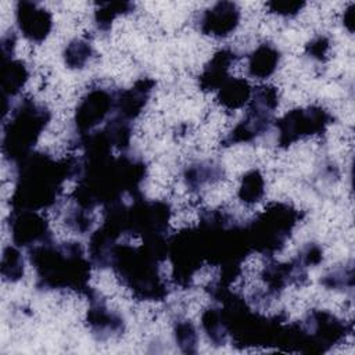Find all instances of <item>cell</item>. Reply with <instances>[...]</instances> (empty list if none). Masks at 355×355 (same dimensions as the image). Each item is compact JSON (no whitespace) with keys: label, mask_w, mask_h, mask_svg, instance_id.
<instances>
[{"label":"cell","mask_w":355,"mask_h":355,"mask_svg":"<svg viewBox=\"0 0 355 355\" xmlns=\"http://www.w3.org/2000/svg\"><path fill=\"white\" fill-rule=\"evenodd\" d=\"M78 158L69 155L55 159L46 153L33 151L15 164L12 211H42L57 204L64 183L76 178Z\"/></svg>","instance_id":"6da1fadb"},{"label":"cell","mask_w":355,"mask_h":355,"mask_svg":"<svg viewBox=\"0 0 355 355\" xmlns=\"http://www.w3.org/2000/svg\"><path fill=\"white\" fill-rule=\"evenodd\" d=\"M166 258V236L141 239L137 245L119 240L114 247L110 268L137 300L162 301L169 294L168 284L159 272Z\"/></svg>","instance_id":"7a4b0ae2"},{"label":"cell","mask_w":355,"mask_h":355,"mask_svg":"<svg viewBox=\"0 0 355 355\" xmlns=\"http://www.w3.org/2000/svg\"><path fill=\"white\" fill-rule=\"evenodd\" d=\"M36 273V287L46 291H73L89 295L93 263L76 241L55 243L53 239L28 250Z\"/></svg>","instance_id":"3957f363"},{"label":"cell","mask_w":355,"mask_h":355,"mask_svg":"<svg viewBox=\"0 0 355 355\" xmlns=\"http://www.w3.org/2000/svg\"><path fill=\"white\" fill-rule=\"evenodd\" d=\"M352 324L326 309H312L302 320L284 323L277 347L287 352L323 354L343 343Z\"/></svg>","instance_id":"277c9868"},{"label":"cell","mask_w":355,"mask_h":355,"mask_svg":"<svg viewBox=\"0 0 355 355\" xmlns=\"http://www.w3.org/2000/svg\"><path fill=\"white\" fill-rule=\"evenodd\" d=\"M49 108L33 98L24 97L11 110L3 122L1 151L7 161L17 164L31 153L49 125Z\"/></svg>","instance_id":"5b68a950"},{"label":"cell","mask_w":355,"mask_h":355,"mask_svg":"<svg viewBox=\"0 0 355 355\" xmlns=\"http://www.w3.org/2000/svg\"><path fill=\"white\" fill-rule=\"evenodd\" d=\"M301 218L302 212L288 202L268 204L245 225L251 251L268 258L282 252Z\"/></svg>","instance_id":"8992f818"},{"label":"cell","mask_w":355,"mask_h":355,"mask_svg":"<svg viewBox=\"0 0 355 355\" xmlns=\"http://www.w3.org/2000/svg\"><path fill=\"white\" fill-rule=\"evenodd\" d=\"M168 259L172 266V282L182 288H189L196 275L205 265V255L197 226L184 227L168 237Z\"/></svg>","instance_id":"52a82bcc"},{"label":"cell","mask_w":355,"mask_h":355,"mask_svg":"<svg viewBox=\"0 0 355 355\" xmlns=\"http://www.w3.org/2000/svg\"><path fill=\"white\" fill-rule=\"evenodd\" d=\"M333 123V115L320 105L294 108L275 122L277 128V144L287 148L298 140L320 136Z\"/></svg>","instance_id":"ba28073f"},{"label":"cell","mask_w":355,"mask_h":355,"mask_svg":"<svg viewBox=\"0 0 355 355\" xmlns=\"http://www.w3.org/2000/svg\"><path fill=\"white\" fill-rule=\"evenodd\" d=\"M115 90L94 87L78 103L73 115L76 136L87 135L101 123H105L115 114Z\"/></svg>","instance_id":"9c48e42d"},{"label":"cell","mask_w":355,"mask_h":355,"mask_svg":"<svg viewBox=\"0 0 355 355\" xmlns=\"http://www.w3.org/2000/svg\"><path fill=\"white\" fill-rule=\"evenodd\" d=\"M8 226L12 244L18 248L29 250L53 239L49 222L39 211H11Z\"/></svg>","instance_id":"30bf717a"},{"label":"cell","mask_w":355,"mask_h":355,"mask_svg":"<svg viewBox=\"0 0 355 355\" xmlns=\"http://www.w3.org/2000/svg\"><path fill=\"white\" fill-rule=\"evenodd\" d=\"M241 19L240 7L233 1H218L200 12L197 18L198 31L214 39L229 37Z\"/></svg>","instance_id":"8fae6325"},{"label":"cell","mask_w":355,"mask_h":355,"mask_svg":"<svg viewBox=\"0 0 355 355\" xmlns=\"http://www.w3.org/2000/svg\"><path fill=\"white\" fill-rule=\"evenodd\" d=\"M15 22L28 42L40 44L53 29V14L39 3L21 0L15 6Z\"/></svg>","instance_id":"7c38bea8"},{"label":"cell","mask_w":355,"mask_h":355,"mask_svg":"<svg viewBox=\"0 0 355 355\" xmlns=\"http://www.w3.org/2000/svg\"><path fill=\"white\" fill-rule=\"evenodd\" d=\"M89 309L86 313V323L90 333L98 340L105 341L121 336L125 330V319L116 311L108 308L105 301L92 290L87 295Z\"/></svg>","instance_id":"4fadbf2b"},{"label":"cell","mask_w":355,"mask_h":355,"mask_svg":"<svg viewBox=\"0 0 355 355\" xmlns=\"http://www.w3.org/2000/svg\"><path fill=\"white\" fill-rule=\"evenodd\" d=\"M261 279L266 286L269 297L279 295L288 286H302L308 282V269L297 258L288 262L269 261L261 270Z\"/></svg>","instance_id":"5bb4252c"},{"label":"cell","mask_w":355,"mask_h":355,"mask_svg":"<svg viewBox=\"0 0 355 355\" xmlns=\"http://www.w3.org/2000/svg\"><path fill=\"white\" fill-rule=\"evenodd\" d=\"M275 122V112L266 111L255 104L248 103L244 118L227 133L222 140V146H233L241 143H251L269 130Z\"/></svg>","instance_id":"9a60e30c"},{"label":"cell","mask_w":355,"mask_h":355,"mask_svg":"<svg viewBox=\"0 0 355 355\" xmlns=\"http://www.w3.org/2000/svg\"><path fill=\"white\" fill-rule=\"evenodd\" d=\"M155 82L151 78L137 79L132 87L116 90L115 94V114L132 122L146 108Z\"/></svg>","instance_id":"2e32d148"},{"label":"cell","mask_w":355,"mask_h":355,"mask_svg":"<svg viewBox=\"0 0 355 355\" xmlns=\"http://www.w3.org/2000/svg\"><path fill=\"white\" fill-rule=\"evenodd\" d=\"M237 60L239 55L232 49L218 50L204 65L198 76L200 89L202 92H216L230 78L229 72Z\"/></svg>","instance_id":"e0dca14e"},{"label":"cell","mask_w":355,"mask_h":355,"mask_svg":"<svg viewBox=\"0 0 355 355\" xmlns=\"http://www.w3.org/2000/svg\"><path fill=\"white\" fill-rule=\"evenodd\" d=\"M29 69L22 60L3 58L1 61V92H3V119L10 111V98L15 97L26 85Z\"/></svg>","instance_id":"ac0fdd59"},{"label":"cell","mask_w":355,"mask_h":355,"mask_svg":"<svg viewBox=\"0 0 355 355\" xmlns=\"http://www.w3.org/2000/svg\"><path fill=\"white\" fill-rule=\"evenodd\" d=\"M282 60L280 50L269 43H261L250 55L247 61V73L254 79H268L272 76Z\"/></svg>","instance_id":"d6986e66"},{"label":"cell","mask_w":355,"mask_h":355,"mask_svg":"<svg viewBox=\"0 0 355 355\" xmlns=\"http://www.w3.org/2000/svg\"><path fill=\"white\" fill-rule=\"evenodd\" d=\"M223 179V168L214 159H202L187 165L183 171V182L191 191H200Z\"/></svg>","instance_id":"ffe728a7"},{"label":"cell","mask_w":355,"mask_h":355,"mask_svg":"<svg viewBox=\"0 0 355 355\" xmlns=\"http://www.w3.org/2000/svg\"><path fill=\"white\" fill-rule=\"evenodd\" d=\"M252 87L244 78H229L216 90V103L226 111H236L248 104Z\"/></svg>","instance_id":"44dd1931"},{"label":"cell","mask_w":355,"mask_h":355,"mask_svg":"<svg viewBox=\"0 0 355 355\" xmlns=\"http://www.w3.org/2000/svg\"><path fill=\"white\" fill-rule=\"evenodd\" d=\"M201 327L214 345H225L229 341L227 329L219 306H209L202 312Z\"/></svg>","instance_id":"7402d4cb"},{"label":"cell","mask_w":355,"mask_h":355,"mask_svg":"<svg viewBox=\"0 0 355 355\" xmlns=\"http://www.w3.org/2000/svg\"><path fill=\"white\" fill-rule=\"evenodd\" d=\"M135 10V4L129 1H107L100 3L94 10L93 21L96 28L100 32H108L111 29L112 22L121 17L132 12Z\"/></svg>","instance_id":"603a6c76"},{"label":"cell","mask_w":355,"mask_h":355,"mask_svg":"<svg viewBox=\"0 0 355 355\" xmlns=\"http://www.w3.org/2000/svg\"><path fill=\"white\" fill-rule=\"evenodd\" d=\"M265 194V178L259 169L247 171L237 190V197L244 205L257 204Z\"/></svg>","instance_id":"cb8c5ba5"},{"label":"cell","mask_w":355,"mask_h":355,"mask_svg":"<svg viewBox=\"0 0 355 355\" xmlns=\"http://www.w3.org/2000/svg\"><path fill=\"white\" fill-rule=\"evenodd\" d=\"M0 272L4 282L17 283L24 277L25 261L17 245H7L3 250Z\"/></svg>","instance_id":"d4e9b609"},{"label":"cell","mask_w":355,"mask_h":355,"mask_svg":"<svg viewBox=\"0 0 355 355\" xmlns=\"http://www.w3.org/2000/svg\"><path fill=\"white\" fill-rule=\"evenodd\" d=\"M93 46L85 39H73L64 49V62L71 69H82L93 57Z\"/></svg>","instance_id":"484cf974"},{"label":"cell","mask_w":355,"mask_h":355,"mask_svg":"<svg viewBox=\"0 0 355 355\" xmlns=\"http://www.w3.org/2000/svg\"><path fill=\"white\" fill-rule=\"evenodd\" d=\"M173 338L183 354H196L198 345V333L189 319H178L173 323Z\"/></svg>","instance_id":"4316f807"},{"label":"cell","mask_w":355,"mask_h":355,"mask_svg":"<svg viewBox=\"0 0 355 355\" xmlns=\"http://www.w3.org/2000/svg\"><path fill=\"white\" fill-rule=\"evenodd\" d=\"M64 222L69 230L78 234H85L90 232L93 225V211L79 207L78 204L72 202L64 214Z\"/></svg>","instance_id":"83f0119b"},{"label":"cell","mask_w":355,"mask_h":355,"mask_svg":"<svg viewBox=\"0 0 355 355\" xmlns=\"http://www.w3.org/2000/svg\"><path fill=\"white\" fill-rule=\"evenodd\" d=\"M320 283L330 290H352L354 287V266L348 263L347 266H338L327 272Z\"/></svg>","instance_id":"f1b7e54d"},{"label":"cell","mask_w":355,"mask_h":355,"mask_svg":"<svg viewBox=\"0 0 355 355\" xmlns=\"http://www.w3.org/2000/svg\"><path fill=\"white\" fill-rule=\"evenodd\" d=\"M331 43L330 39L324 35H318L313 39H311V42H308L306 47H305V53L315 61L323 62L327 60V54L330 51Z\"/></svg>","instance_id":"f546056e"},{"label":"cell","mask_w":355,"mask_h":355,"mask_svg":"<svg viewBox=\"0 0 355 355\" xmlns=\"http://www.w3.org/2000/svg\"><path fill=\"white\" fill-rule=\"evenodd\" d=\"M266 7H268L269 12L288 18V17L297 15L305 7V3L304 1H288V0H273V1L266 3Z\"/></svg>","instance_id":"4dcf8cb0"},{"label":"cell","mask_w":355,"mask_h":355,"mask_svg":"<svg viewBox=\"0 0 355 355\" xmlns=\"http://www.w3.org/2000/svg\"><path fill=\"white\" fill-rule=\"evenodd\" d=\"M297 259L306 269L311 266H315V265L320 263L323 259V248L316 243H308L300 250Z\"/></svg>","instance_id":"1f68e13d"},{"label":"cell","mask_w":355,"mask_h":355,"mask_svg":"<svg viewBox=\"0 0 355 355\" xmlns=\"http://www.w3.org/2000/svg\"><path fill=\"white\" fill-rule=\"evenodd\" d=\"M15 43H17V36L14 32H8L3 35L1 37V60L3 58H12L14 50H15Z\"/></svg>","instance_id":"d6a6232c"},{"label":"cell","mask_w":355,"mask_h":355,"mask_svg":"<svg viewBox=\"0 0 355 355\" xmlns=\"http://www.w3.org/2000/svg\"><path fill=\"white\" fill-rule=\"evenodd\" d=\"M354 6L351 4L345 11H344V25H347L348 31L352 32V22H354Z\"/></svg>","instance_id":"836d02e7"}]
</instances>
